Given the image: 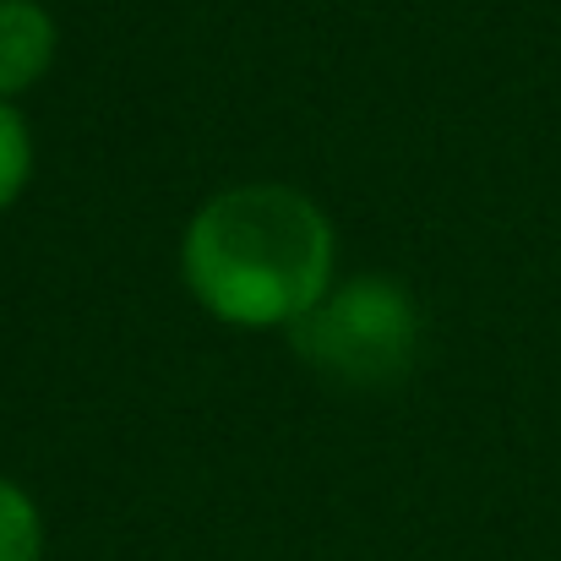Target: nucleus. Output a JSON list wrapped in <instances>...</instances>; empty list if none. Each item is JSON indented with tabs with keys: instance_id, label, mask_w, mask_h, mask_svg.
<instances>
[{
	"instance_id": "obj_1",
	"label": "nucleus",
	"mask_w": 561,
	"mask_h": 561,
	"mask_svg": "<svg viewBox=\"0 0 561 561\" xmlns=\"http://www.w3.org/2000/svg\"><path fill=\"white\" fill-rule=\"evenodd\" d=\"M186 295L234 333H289L339 284V224L289 181L213 191L181 229Z\"/></svg>"
},
{
	"instance_id": "obj_2",
	"label": "nucleus",
	"mask_w": 561,
	"mask_h": 561,
	"mask_svg": "<svg viewBox=\"0 0 561 561\" xmlns=\"http://www.w3.org/2000/svg\"><path fill=\"white\" fill-rule=\"evenodd\" d=\"M289 344L306 366L350 387H387L420 355V306L387 273L339 278L295 328Z\"/></svg>"
},
{
	"instance_id": "obj_3",
	"label": "nucleus",
	"mask_w": 561,
	"mask_h": 561,
	"mask_svg": "<svg viewBox=\"0 0 561 561\" xmlns=\"http://www.w3.org/2000/svg\"><path fill=\"white\" fill-rule=\"evenodd\" d=\"M60 55V27L44 0H0V99L33 93Z\"/></svg>"
},
{
	"instance_id": "obj_4",
	"label": "nucleus",
	"mask_w": 561,
	"mask_h": 561,
	"mask_svg": "<svg viewBox=\"0 0 561 561\" xmlns=\"http://www.w3.org/2000/svg\"><path fill=\"white\" fill-rule=\"evenodd\" d=\"M49 557V524H44V507L38 496L0 474V561H44Z\"/></svg>"
},
{
	"instance_id": "obj_5",
	"label": "nucleus",
	"mask_w": 561,
	"mask_h": 561,
	"mask_svg": "<svg viewBox=\"0 0 561 561\" xmlns=\"http://www.w3.org/2000/svg\"><path fill=\"white\" fill-rule=\"evenodd\" d=\"M33 164H38L33 126L11 99H0V213H11L22 202V191L33 181Z\"/></svg>"
}]
</instances>
